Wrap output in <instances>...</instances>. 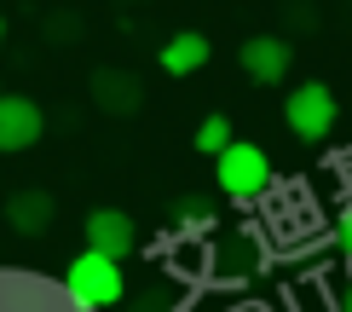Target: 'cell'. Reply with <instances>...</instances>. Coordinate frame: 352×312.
Here are the masks:
<instances>
[{"instance_id": "obj_1", "label": "cell", "mask_w": 352, "mask_h": 312, "mask_svg": "<svg viewBox=\"0 0 352 312\" xmlns=\"http://www.w3.org/2000/svg\"><path fill=\"white\" fill-rule=\"evenodd\" d=\"M127 295V278H122V260H110V255H76L69 260V272H64V301L76 306V312H104L116 306Z\"/></svg>"}, {"instance_id": "obj_2", "label": "cell", "mask_w": 352, "mask_h": 312, "mask_svg": "<svg viewBox=\"0 0 352 312\" xmlns=\"http://www.w3.org/2000/svg\"><path fill=\"white\" fill-rule=\"evenodd\" d=\"M335 116H341V104H335V93L324 81H300L295 93L283 98V122H289V133H295L300 145H324L335 133Z\"/></svg>"}, {"instance_id": "obj_3", "label": "cell", "mask_w": 352, "mask_h": 312, "mask_svg": "<svg viewBox=\"0 0 352 312\" xmlns=\"http://www.w3.org/2000/svg\"><path fill=\"white\" fill-rule=\"evenodd\" d=\"M214 162H219V191H226L231 202H254V197H266V185H272V162H266V151H260V145L231 139Z\"/></svg>"}, {"instance_id": "obj_4", "label": "cell", "mask_w": 352, "mask_h": 312, "mask_svg": "<svg viewBox=\"0 0 352 312\" xmlns=\"http://www.w3.org/2000/svg\"><path fill=\"white\" fill-rule=\"evenodd\" d=\"M87 98L104 116H139L144 110V81L127 64H98L93 76H87Z\"/></svg>"}, {"instance_id": "obj_5", "label": "cell", "mask_w": 352, "mask_h": 312, "mask_svg": "<svg viewBox=\"0 0 352 312\" xmlns=\"http://www.w3.org/2000/svg\"><path fill=\"white\" fill-rule=\"evenodd\" d=\"M41 133H47V110L23 93H0V151L18 156V151H35Z\"/></svg>"}, {"instance_id": "obj_6", "label": "cell", "mask_w": 352, "mask_h": 312, "mask_svg": "<svg viewBox=\"0 0 352 312\" xmlns=\"http://www.w3.org/2000/svg\"><path fill=\"white\" fill-rule=\"evenodd\" d=\"M237 64H243V76H248V81L277 87V81L289 76V64H295V52H289V41H283V35H248V41H243V52H237Z\"/></svg>"}, {"instance_id": "obj_7", "label": "cell", "mask_w": 352, "mask_h": 312, "mask_svg": "<svg viewBox=\"0 0 352 312\" xmlns=\"http://www.w3.org/2000/svg\"><path fill=\"white\" fill-rule=\"evenodd\" d=\"M87 249H93V255H110V260H127L139 249V226L122 208H93V214H87Z\"/></svg>"}, {"instance_id": "obj_8", "label": "cell", "mask_w": 352, "mask_h": 312, "mask_svg": "<svg viewBox=\"0 0 352 312\" xmlns=\"http://www.w3.org/2000/svg\"><path fill=\"white\" fill-rule=\"evenodd\" d=\"M52 220H58V197H52L47 185H23V191H12V197H6V226L18 231V237L52 231Z\"/></svg>"}, {"instance_id": "obj_9", "label": "cell", "mask_w": 352, "mask_h": 312, "mask_svg": "<svg viewBox=\"0 0 352 312\" xmlns=\"http://www.w3.org/2000/svg\"><path fill=\"white\" fill-rule=\"evenodd\" d=\"M162 70L168 76H197L202 64H208V35L202 29H185V35H173V41H162Z\"/></svg>"}, {"instance_id": "obj_10", "label": "cell", "mask_w": 352, "mask_h": 312, "mask_svg": "<svg viewBox=\"0 0 352 312\" xmlns=\"http://www.w3.org/2000/svg\"><path fill=\"white\" fill-rule=\"evenodd\" d=\"M231 139H237V133H231V116H208V122L197 127V151L202 156H219Z\"/></svg>"}, {"instance_id": "obj_11", "label": "cell", "mask_w": 352, "mask_h": 312, "mask_svg": "<svg viewBox=\"0 0 352 312\" xmlns=\"http://www.w3.org/2000/svg\"><path fill=\"white\" fill-rule=\"evenodd\" d=\"M122 301H127V312H168L162 284H151V289H139V295H122Z\"/></svg>"}, {"instance_id": "obj_12", "label": "cell", "mask_w": 352, "mask_h": 312, "mask_svg": "<svg viewBox=\"0 0 352 312\" xmlns=\"http://www.w3.org/2000/svg\"><path fill=\"white\" fill-rule=\"evenodd\" d=\"M283 12H289V29H318V6H306V0H295Z\"/></svg>"}, {"instance_id": "obj_13", "label": "cell", "mask_w": 352, "mask_h": 312, "mask_svg": "<svg viewBox=\"0 0 352 312\" xmlns=\"http://www.w3.org/2000/svg\"><path fill=\"white\" fill-rule=\"evenodd\" d=\"M335 243H341V249H346V255H352V202L341 208V226H335Z\"/></svg>"}, {"instance_id": "obj_14", "label": "cell", "mask_w": 352, "mask_h": 312, "mask_svg": "<svg viewBox=\"0 0 352 312\" xmlns=\"http://www.w3.org/2000/svg\"><path fill=\"white\" fill-rule=\"evenodd\" d=\"M47 35H52V41H69V35H76V18H52Z\"/></svg>"}, {"instance_id": "obj_15", "label": "cell", "mask_w": 352, "mask_h": 312, "mask_svg": "<svg viewBox=\"0 0 352 312\" xmlns=\"http://www.w3.org/2000/svg\"><path fill=\"white\" fill-rule=\"evenodd\" d=\"M341 312H352V289H346V295H341Z\"/></svg>"}, {"instance_id": "obj_16", "label": "cell", "mask_w": 352, "mask_h": 312, "mask_svg": "<svg viewBox=\"0 0 352 312\" xmlns=\"http://www.w3.org/2000/svg\"><path fill=\"white\" fill-rule=\"evenodd\" d=\"M0 41H6V12H0Z\"/></svg>"}, {"instance_id": "obj_17", "label": "cell", "mask_w": 352, "mask_h": 312, "mask_svg": "<svg viewBox=\"0 0 352 312\" xmlns=\"http://www.w3.org/2000/svg\"><path fill=\"white\" fill-rule=\"evenodd\" d=\"M127 6H144V0H127Z\"/></svg>"}]
</instances>
